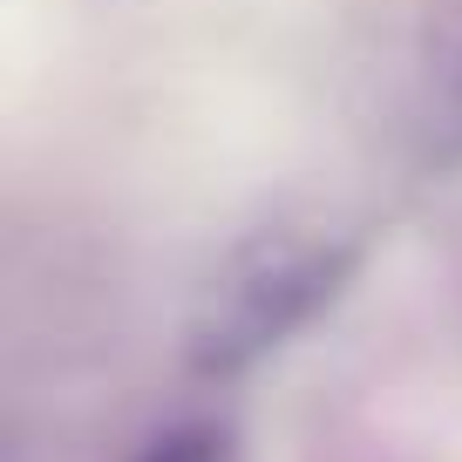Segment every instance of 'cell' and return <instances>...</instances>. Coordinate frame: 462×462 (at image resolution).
<instances>
[{
    "label": "cell",
    "instance_id": "cell-1",
    "mask_svg": "<svg viewBox=\"0 0 462 462\" xmlns=\"http://www.w3.org/2000/svg\"><path fill=\"white\" fill-rule=\"evenodd\" d=\"M429 130H435V143H442V150H456V157H462V28H456V42H448L442 69H435Z\"/></svg>",
    "mask_w": 462,
    "mask_h": 462
}]
</instances>
